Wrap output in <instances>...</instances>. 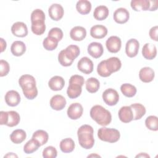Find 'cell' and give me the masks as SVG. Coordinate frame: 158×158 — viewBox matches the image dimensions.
Listing matches in <instances>:
<instances>
[{
  "label": "cell",
  "instance_id": "1",
  "mask_svg": "<svg viewBox=\"0 0 158 158\" xmlns=\"http://www.w3.org/2000/svg\"><path fill=\"white\" fill-rule=\"evenodd\" d=\"M19 84L22 88L25 97L28 99H33L38 95L35 78L30 75H22L19 80Z\"/></svg>",
  "mask_w": 158,
  "mask_h": 158
},
{
  "label": "cell",
  "instance_id": "2",
  "mask_svg": "<svg viewBox=\"0 0 158 158\" xmlns=\"http://www.w3.org/2000/svg\"><path fill=\"white\" fill-rule=\"evenodd\" d=\"M94 130L89 125H81L77 131V136L80 145L84 149H89L93 148L94 144L93 137Z\"/></svg>",
  "mask_w": 158,
  "mask_h": 158
},
{
  "label": "cell",
  "instance_id": "3",
  "mask_svg": "<svg viewBox=\"0 0 158 158\" xmlns=\"http://www.w3.org/2000/svg\"><path fill=\"white\" fill-rule=\"evenodd\" d=\"M90 117L98 125L105 127L108 125L112 120L110 112L100 105L93 106L90 110Z\"/></svg>",
  "mask_w": 158,
  "mask_h": 158
},
{
  "label": "cell",
  "instance_id": "4",
  "mask_svg": "<svg viewBox=\"0 0 158 158\" xmlns=\"http://www.w3.org/2000/svg\"><path fill=\"white\" fill-rule=\"evenodd\" d=\"M80 53V50L78 46L69 45L59 53L58 61L64 67L70 66L73 60L79 56Z\"/></svg>",
  "mask_w": 158,
  "mask_h": 158
},
{
  "label": "cell",
  "instance_id": "5",
  "mask_svg": "<svg viewBox=\"0 0 158 158\" xmlns=\"http://www.w3.org/2000/svg\"><path fill=\"white\" fill-rule=\"evenodd\" d=\"M31 29L32 32L36 35H43L46 30L45 14L40 9L33 10L31 14Z\"/></svg>",
  "mask_w": 158,
  "mask_h": 158
},
{
  "label": "cell",
  "instance_id": "6",
  "mask_svg": "<svg viewBox=\"0 0 158 158\" xmlns=\"http://www.w3.org/2000/svg\"><path fill=\"white\" fill-rule=\"evenodd\" d=\"M85 82L84 78L79 75L71 76L69 80V85L67 89V94L69 98H78L81 93L82 86Z\"/></svg>",
  "mask_w": 158,
  "mask_h": 158
},
{
  "label": "cell",
  "instance_id": "7",
  "mask_svg": "<svg viewBox=\"0 0 158 158\" xmlns=\"http://www.w3.org/2000/svg\"><path fill=\"white\" fill-rule=\"evenodd\" d=\"M98 138L106 142L114 143L118 141L120 137L119 131L115 128L101 127L98 131Z\"/></svg>",
  "mask_w": 158,
  "mask_h": 158
},
{
  "label": "cell",
  "instance_id": "8",
  "mask_svg": "<svg viewBox=\"0 0 158 158\" xmlns=\"http://www.w3.org/2000/svg\"><path fill=\"white\" fill-rule=\"evenodd\" d=\"M20 120V115L16 111L10 110L0 112V124L1 125H6L9 127H13L17 125Z\"/></svg>",
  "mask_w": 158,
  "mask_h": 158
},
{
  "label": "cell",
  "instance_id": "9",
  "mask_svg": "<svg viewBox=\"0 0 158 158\" xmlns=\"http://www.w3.org/2000/svg\"><path fill=\"white\" fill-rule=\"evenodd\" d=\"M104 102L110 106H115L117 104L119 100V95L116 90L112 88L106 89L102 95Z\"/></svg>",
  "mask_w": 158,
  "mask_h": 158
},
{
  "label": "cell",
  "instance_id": "10",
  "mask_svg": "<svg viewBox=\"0 0 158 158\" xmlns=\"http://www.w3.org/2000/svg\"><path fill=\"white\" fill-rule=\"evenodd\" d=\"M106 46L110 52L117 53L121 48L122 41L119 37L117 36H111L106 40Z\"/></svg>",
  "mask_w": 158,
  "mask_h": 158
},
{
  "label": "cell",
  "instance_id": "11",
  "mask_svg": "<svg viewBox=\"0 0 158 158\" xmlns=\"http://www.w3.org/2000/svg\"><path fill=\"white\" fill-rule=\"evenodd\" d=\"M93 61L88 57L81 58L77 64L78 69L85 74H89L93 70Z\"/></svg>",
  "mask_w": 158,
  "mask_h": 158
},
{
  "label": "cell",
  "instance_id": "12",
  "mask_svg": "<svg viewBox=\"0 0 158 158\" xmlns=\"http://www.w3.org/2000/svg\"><path fill=\"white\" fill-rule=\"evenodd\" d=\"M83 112V108L81 104L78 102L72 103L67 111L68 117L72 120H77L81 117Z\"/></svg>",
  "mask_w": 158,
  "mask_h": 158
},
{
  "label": "cell",
  "instance_id": "13",
  "mask_svg": "<svg viewBox=\"0 0 158 158\" xmlns=\"http://www.w3.org/2000/svg\"><path fill=\"white\" fill-rule=\"evenodd\" d=\"M139 48L138 41L135 38L129 40L125 46V52L129 57H134L137 56Z\"/></svg>",
  "mask_w": 158,
  "mask_h": 158
},
{
  "label": "cell",
  "instance_id": "14",
  "mask_svg": "<svg viewBox=\"0 0 158 158\" xmlns=\"http://www.w3.org/2000/svg\"><path fill=\"white\" fill-rule=\"evenodd\" d=\"M104 62L106 68L110 75L114 72L118 71L122 67L121 61L117 57H110L106 60H104Z\"/></svg>",
  "mask_w": 158,
  "mask_h": 158
},
{
  "label": "cell",
  "instance_id": "15",
  "mask_svg": "<svg viewBox=\"0 0 158 158\" xmlns=\"http://www.w3.org/2000/svg\"><path fill=\"white\" fill-rule=\"evenodd\" d=\"M50 18L55 21L60 20L64 15V10L62 6L59 4H52L48 9Z\"/></svg>",
  "mask_w": 158,
  "mask_h": 158
},
{
  "label": "cell",
  "instance_id": "16",
  "mask_svg": "<svg viewBox=\"0 0 158 158\" xmlns=\"http://www.w3.org/2000/svg\"><path fill=\"white\" fill-rule=\"evenodd\" d=\"M114 20L119 24H123L128 22L130 18L129 12L123 7H120L117 9L114 12Z\"/></svg>",
  "mask_w": 158,
  "mask_h": 158
},
{
  "label": "cell",
  "instance_id": "17",
  "mask_svg": "<svg viewBox=\"0 0 158 158\" xmlns=\"http://www.w3.org/2000/svg\"><path fill=\"white\" fill-rule=\"evenodd\" d=\"M12 34L17 37L23 38L28 35V28L26 24L22 22L14 23L11 27Z\"/></svg>",
  "mask_w": 158,
  "mask_h": 158
},
{
  "label": "cell",
  "instance_id": "18",
  "mask_svg": "<svg viewBox=\"0 0 158 158\" xmlns=\"http://www.w3.org/2000/svg\"><path fill=\"white\" fill-rule=\"evenodd\" d=\"M88 52L93 58L98 59L102 56L104 49L101 43L98 42H92L88 46Z\"/></svg>",
  "mask_w": 158,
  "mask_h": 158
},
{
  "label": "cell",
  "instance_id": "19",
  "mask_svg": "<svg viewBox=\"0 0 158 158\" xmlns=\"http://www.w3.org/2000/svg\"><path fill=\"white\" fill-rule=\"evenodd\" d=\"M4 99L6 103L10 107L17 106L20 102V94L15 90L8 91L5 95Z\"/></svg>",
  "mask_w": 158,
  "mask_h": 158
},
{
  "label": "cell",
  "instance_id": "20",
  "mask_svg": "<svg viewBox=\"0 0 158 158\" xmlns=\"http://www.w3.org/2000/svg\"><path fill=\"white\" fill-rule=\"evenodd\" d=\"M65 98L60 95L56 94L52 96L50 100V106L51 107L56 110H61L66 106Z\"/></svg>",
  "mask_w": 158,
  "mask_h": 158
},
{
  "label": "cell",
  "instance_id": "21",
  "mask_svg": "<svg viewBox=\"0 0 158 158\" xmlns=\"http://www.w3.org/2000/svg\"><path fill=\"white\" fill-rule=\"evenodd\" d=\"M119 119L123 123H129L133 120V115L130 106L122 107L118 112Z\"/></svg>",
  "mask_w": 158,
  "mask_h": 158
},
{
  "label": "cell",
  "instance_id": "22",
  "mask_svg": "<svg viewBox=\"0 0 158 158\" xmlns=\"http://www.w3.org/2000/svg\"><path fill=\"white\" fill-rule=\"evenodd\" d=\"M86 36V30L84 27L81 26L74 27L70 31V36L74 41H82L85 38Z\"/></svg>",
  "mask_w": 158,
  "mask_h": 158
},
{
  "label": "cell",
  "instance_id": "23",
  "mask_svg": "<svg viewBox=\"0 0 158 158\" xmlns=\"http://www.w3.org/2000/svg\"><path fill=\"white\" fill-rule=\"evenodd\" d=\"M155 73L152 69L149 67L142 68L139 72V77L141 81L144 83H149L154 78Z\"/></svg>",
  "mask_w": 158,
  "mask_h": 158
},
{
  "label": "cell",
  "instance_id": "24",
  "mask_svg": "<svg viewBox=\"0 0 158 158\" xmlns=\"http://www.w3.org/2000/svg\"><path fill=\"white\" fill-rule=\"evenodd\" d=\"M143 56L148 60H152L157 55V48L156 46L151 43H146L142 49Z\"/></svg>",
  "mask_w": 158,
  "mask_h": 158
},
{
  "label": "cell",
  "instance_id": "25",
  "mask_svg": "<svg viewBox=\"0 0 158 158\" xmlns=\"http://www.w3.org/2000/svg\"><path fill=\"white\" fill-rule=\"evenodd\" d=\"M107 34V28L102 25H96L90 29V35L95 39L104 38Z\"/></svg>",
  "mask_w": 158,
  "mask_h": 158
},
{
  "label": "cell",
  "instance_id": "26",
  "mask_svg": "<svg viewBox=\"0 0 158 158\" xmlns=\"http://www.w3.org/2000/svg\"><path fill=\"white\" fill-rule=\"evenodd\" d=\"M65 85L64 79L60 76H54L48 81V86L52 91H60Z\"/></svg>",
  "mask_w": 158,
  "mask_h": 158
},
{
  "label": "cell",
  "instance_id": "27",
  "mask_svg": "<svg viewBox=\"0 0 158 158\" xmlns=\"http://www.w3.org/2000/svg\"><path fill=\"white\" fill-rule=\"evenodd\" d=\"M10 51L15 56H21L26 51V46L23 41H15L11 45Z\"/></svg>",
  "mask_w": 158,
  "mask_h": 158
},
{
  "label": "cell",
  "instance_id": "28",
  "mask_svg": "<svg viewBox=\"0 0 158 158\" xmlns=\"http://www.w3.org/2000/svg\"><path fill=\"white\" fill-rule=\"evenodd\" d=\"M133 112V120H136L141 118L146 114L145 107L140 103H134L130 106Z\"/></svg>",
  "mask_w": 158,
  "mask_h": 158
},
{
  "label": "cell",
  "instance_id": "29",
  "mask_svg": "<svg viewBox=\"0 0 158 158\" xmlns=\"http://www.w3.org/2000/svg\"><path fill=\"white\" fill-rule=\"evenodd\" d=\"M130 4L135 11L149 10L150 8V1L148 0H132Z\"/></svg>",
  "mask_w": 158,
  "mask_h": 158
},
{
  "label": "cell",
  "instance_id": "30",
  "mask_svg": "<svg viewBox=\"0 0 158 158\" xmlns=\"http://www.w3.org/2000/svg\"><path fill=\"white\" fill-rule=\"evenodd\" d=\"M26 132L22 129L15 130L10 135L11 141L15 144H20L22 143L26 139Z\"/></svg>",
  "mask_w": 158,
  "mask_h": 158
},
{
  "label": "cell",
  "instance_id": "31",
  "mask_svg": "<svg viewBox=\"0 0 158 158\" xmlns=\"http://www.w3.org/2000/svg\"><path fill=\"white\" fill-rule=\"evenodd\" d=\"M59 146L62 152L64 153H69L74 150L75 143L72 138H67L60 141Z\"/></svg>",
  "mask_w": 158,
  "mask_h": 158
},
{
  "label": "cell",
  "instance_id": "32",
  "mask_svg": "<svg viewBox=\"0 0 158 158\" xmlns=\"http://www.w3.org/2000/svg\"><path fill=\"white\" fill-rule=\"evenodd\" d=\"M76 9L80 14H88L91 10V4L87 0H80L77 2Z\"/></svg>",
  "mask_w": 158,
  "mask_h": 158
},
{
  "label": "cell",
  "instance_id": "33",
  "mask_svg": "<svg viewBox=\"0 0 158 158\" xmlns=\"http://www.w3.org/2000/svg\"><path fill=\"white\" fill-rule=\"evenodd\" d=\"M109 15V9L105 6L96 7L93 12V16L97 20H105Z\"/></svg>",
  "mask_w": 158,
  "mask_h": 158
},
{
  "label": "cell",
  "instance_id": "34",
  "mask_svg": "<svg viewBox=\"0 0 158 158\" xmlns=\"http://www.w3.org/2000/svg\"><path fill=\"white\" fill-rule=\"evenodd\" d=\"M32 138L34 139L41 146L48 142L49 135L46 131L43 130H38L34 132L32 136Z\"/></svg>",
  "mask_w": 158,
  "mask_h": 158
},
{
  "label": "cell",
  "instance_id": "35",
  "mask_svg": "<svg viewBox=\"0 0 158 158\" xmlns=\"http://www.w3.org/2000/svg\"><path fill=\"white\" fill-rule=\"evenodd\" d=\"M100 83L96 78L91 77L86 81V89L90 93H94L97 92Z\"/></svg>",
  "mask_w": 158,
  "mask_h": 158
},
{
  "label": "cell",
  "instance_id": "36",
  "mask_svg": "<svg viewBox=\"0 0 158 158\" xmlns=\"http://www.w3.org/2000/svg\"><path fill=\"white\" fill-rule=\"evenodd\" d=\"M120 90L122 94L128 98L133 97L137 91L136 87L130 83L122 84L120 86Z\"/></svg>",
  "mask_w": 158,
  "mask_h": 158
},
{
  "label": "cell",
  "instance_id": "37",
  "mask_svg": "<svg viewBox=\"0 0 158 158\" xmlns=\"http://www.w3.org/2000/svg\"><path fill=\"white\" fill-rule=\"evenodd\" d=\"M59 41L51 36H47L43 41V46L47 51L54 50L58 45Z\"/></svg>",
  "mask_w": 158,
  "mask_h": 158
},
{
  "label": "cell",
  "instance_id": "38",
  "mask_svg": "<svg viewBox=\"0 0 158 158\" xmlns=\"http://www.w3.org/2000/svg\"><path fill=\"white\" fill-rule=\"evenodd\" d=\"M40 147V145L33 138L28 141L23 146V151L26 154H31Z\"/></svg>",
  "mask_w": 158,
  "mask_h": 158
},
{
  "label": "cell",
  "instance_id": "39",
  "mask_svg": "<svg viewBox=\"0 0 158 158\" xmlns=\"http://www.w3.org/2000/svg\"><path fill=\"white\" fill-rule=\"evenodd\" d=\"M145 125L146 127L152 131L158 130V118L155 115H150L146 118Z\"/></svg>",
  "mask_w": 158,
  "mask_h": 158
},
{
  "label": "cell",
  "instance_id": "40",
  "mask_svg": "<svg viewBox=\"0 0 158 158\" xmlns=\"http://www.w3.org/2000/svg\"><path fill=\"white\" fill-rule=\"evenodd\" d=\"M57 155V151L56 149L52 146L46 147L43 151V157L44 158H55Z\"/></svg>",
  "mask_w": 158,
  "mask_h": 158
},
{
  "label": "cell",
  "instance_id": "41",
  "mask_svg": "<svg viewBox=\"0 0 158 158\" xmlns=\"http://www.w3.org/2000/svg\"><path fill=\"white\" fill-rule=\"evenodd\" d=\"M63 35H64V34H63L62 30L57 27L52 28L49 31L48 34V36L53 37V38H56L57 40H58L59 41L62 39Z\"/></svg>",
  "mask_w": 158,
  "mask_h": 158
},
{
  "label": "cell",
  "instance_id": "42",
  "mask_svg": "<svg viewBox=\"0 0 158 158\" xmlns=\"http://www.w3.org/2000/svg\"><path fill=\"white\" fill-rule=\"evenodd\" d=\"M97 72L101 77H107L110 75V74L107 70L106 66H105V62L104 60H102L97 67Z\"/></svg>",
  "mask_w": 158,
  "mask_h": 158
},
{
  "label": "cell",
  "instance_id": "43",
  "mask_svg": "<svg viewBox=\"0 0 158 158\" xmlns=\"http://www.w3.org/2000/svg\"><path fill=\"white\" fill-rule=\"evenodd\" d=\"M0 67H1L0 76L2 77L7 75L10 70V66L9 63L6 60L1 59L0 60Z\"/></svg>",
  "mask_w": 158,
  "mask_h": 158
},
{
  "label": "cell",
  "instance_id": "44",
  "mask_svg": "<svg viewBox=\"0 0 158 158\" xmlns=\"http://www.w3.org/2000/svg\"><path fill=\"white\" fill-rule=\"evenodd\" d=\"M157 30H158V27L154 26L150 29L149 32L150 38L156 41H157Z\"/></svg>",
  "mask_w": 158,
  "mask_h": 158
},
{
  "label": "cell",
  "instance_id": "45",
  "mask_svg": "<svg viewBox=\"0 0 158 158\" xmlns=\"http://www.w3.org/2000/svg\"><path fill=\"white\" fill-rule=\"evenodd\" d=\"M157 1L155 0V1H150V8L149 9V10L150 11H153V10H156L157 8Z\"/></svg>",
  "mask_w": 158,
  "mask_h": 158
},
{
  "label": "cell",
  "instance_id": "46",
  "mask_svg": "<svg viewBox=\"0 0 158 158\" xmlns=\"http://www.w3.org/2000/svg\"><path fill=\"white\" fill-rule=\"evenodd\" d=\"M0 41H1V52H4V50L6 49L7 44H6V41H5L3 38H0Z\"/></svg>",
  "mask_w": 158,
  "mask_h": 158
},
{
  "label": "cell",
  "instance_id": "47",
  "mask_svg": "<svg viewBox=\"0 0 158 158\" xmlns=\"http://www.w3.org/2000/svg\"><path fill=\"white\" fill-rule=\"evenodd\" d=\"M136 157H150V156L144 152H141L139 154L136 156Z\"/></svg>",
  "mask_w": 158,
  "mask_h": 158
},
{
  "label": "cell",
  "instance_id": "48",
  "mask_svg": "<svg viewBox=\"0 0 158 158\" xmlns=\"http://www.w3.org/2000/svg\"><path fill=\"white\" fill-rule=\"evenodd\" d=\"M17 157L18 156L13 152H9L7 154H6L4 156V157Z\"/></svg>",
  "mask_w": 158,
  "mask_h": 158
},
{
  "label": "cell",
  "instance_id": "49",
  "mask_svg": "<svg viewBox=\"0 0 158 158\" xmlns=\"http://www.w3.org/2000/svg\"><path fill=\"white\" fill-rule=\"evenodd\" d=\"M100 157L99 155H97V154H91V155H89V156H88V157Z\"/></svg>",
  "mask_w": 158,
  "mask_h": 158
}]
</instances>
